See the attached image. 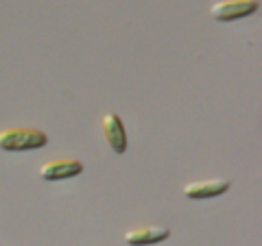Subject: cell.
Returning a JSON list of instances; mask_svg holds the SVG:
<instances>
[{"label": "cell", "mask_w": 262, "mask_h": 246, "mask_svg": "<svg viewBox=\"0 0 262 246\" xmlns=\"http://www.w3.org/2000/svg\"><path fill=\"white\" fill-rule=\"evenodd\" d=\"M83 172V163L79 159H53L39 168V177L44 181H61V179H72Z\"/></svg>", "instance_id": "cell-4"}, {"label": "cell", "mask_w": 262, "mask_h": 246, "mask_svg": "<svg viewBox=\"0 0 262 246\" xmlns=\"http://www.w3.org/2000/svg\"><path fill=\"white\" fill-rule=\"evenodd\" d=\"M101 125H103V135L107 139L110 149L116 155H122L127 151V131H125L120 116L118 113H105Z\"/></svg>", "instance_id": "cell-5"}, {"label": "cell", "mask_w": 262, "mask_h": 246, "mask_svg": "<svg viewBox=\"0 0 262 246\" xmlns=\"http://www.w3.org/2000/svg\"><path fill=\"white\" fill-rule=\"evenodd\" d=\"M232 181L229 179H203V181H190L184 185V196L192 201H201V199H216V196L225 194Z\"/></svg>", "instance_id": "cell-3"}, {"label": "cell", "mask_w": 262, "mask_h": 246, "mask_svg": "<svg viewBox=\"0 0 262 246\" xmlns=\"http://www.w3.org/2000/svg\"><path fill=\"white\" fill-rule=\"evenodd\" d=\"M46 144H48V135L44 131L33 127H11L0 131V149L9 153L44 149Z\"/></svg>", "instance_id": "cell-1"}, {"label": "cell", "mask_w": 262, "mask_h": 246, "mask_svg": "<svg viewBox=\"0 0 262 246\" xmlns=\"http://www.w3.org/2000/svg\"><path fill=\"white\" fill-rule=\"evenodd\" d=\"M258 7H260L258 0H221V3L212 5L210 13L216 22H232L256 13Z\"/></svg>", "instance_id": "cell-2"}, {"label": "cell", "mask_w": 262, "mask_h": 246, "mask_svg": "<svg viewBox=\"0 0 262 246\" xmlns=\"http://www.w3.org/2000/svg\"><path fill=\"white\" fill-rule=\"evenodd\" d=\"M170 237L168 227H138L125 233V242L131 246H149V244H160Z\"/></svg>", "instance_id": "cell-6"}]
</instances>
